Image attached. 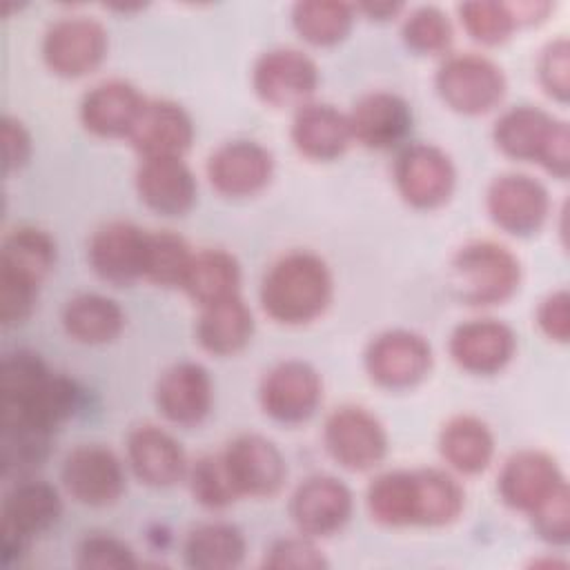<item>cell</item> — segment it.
Here are the masks:
<instances>
[{
    "mask_svg": "<svg viewBox=\"0 0 570 570\" xmlns=\"http://www.w3.org/2000/svg\"><path fill=\"white\" fill-rule=\"evenodd\" d=\"M36 298L38 283L9 269H0V318L4 325L24 321L31 314Z\"/></svg>",
    "mask_w": 570,
    "mask_h": 570,
    "instance_id": "obj_46",
    "label": "cell"
},
{
    "mask_svg": "<svg viewBox=\"0 0 570 570\" xmlns=\"http://www.w3.org/2000/svg\"><path fill=\"white\" fill-rule=\"evenodd\" d=\"M561 485H566V476L554 456L541 450H521L505 459L497 488L508 508L530 514Z\"/></svg>",
    "mask_w": 570,
    "mask_h": 570,
    "instance_id": "obj_16",
    "label": "cell"
},
{
    "mask_svg": "<svg viewBox=\"0 0 570 570\" xmlns=\"http://www.w3.org/2000/svg\"><path fill=\"white\" fill-rule=\"evenodd\" d=\"M439 452L456 472L479 474L492 461L494 436L479 416L459 414L441 428Z\"/></svg>",
    "mask_w": 570,
    "mask_h": 570,
    "instance_id": "obj_28",
    "label": "cell"
},
{
    "mask_svg": "<svg viewBox=\"0 0 570 570\" xmlns=\"http://www.w3.org/2000/svg\"><path fill=\"white\" fill-rule=\"evenodd\" d=\"M127 138L142 158L183 156L194 140V122L178 102L154 98L145 100V107Z\"/></svg>",
    "mask_w": 570,
    "mask_h": 570,
    "instance_id": "obj_21",
    "label": "cell"
},
{
    "mask_svg": "<svg viewBox=\"0 0 570 570\" xmlns=\"http://www.w3.org/2000/svg\"><path fill=\"white\" fill-rule=\"evenodd\" d=\"M214 401L209 372L194 361L167 367L156 383V405L165 419L176 425L200 423Z\"/></svg>",
    "mask_w": 570,
    "mask_h": 570,
    "instance_id": "obj_20",
    "label": "cell"
},
{
    "mask_svg": "<svg viewBox=\"0 0 570 570\" xmlns=\"http://www.w3.org/2000/svg\"><path fill=\"white\" fill-rule=\"evenodd\" d=\"M394 183L405 203L419 209H434L452 196L456 169L441 147L412 142L396 156Z\"/></svg>",
    "mask_w": 570,
    "mask_h": 570,
    "instance_id": "obj_7",
    "label": "cell"
},
{
    "mask_svg": "<svg viewBox=\"0 0 570 570\" xmlns=\"http://www.w3.org/2000/svg\"><path fill=\"white\" fill-rule=\"evenodd\" d=\"M294 147L312 160L338 158L352 138L347 114L327 102H307L298 107L292 120Z\"/></svg>",
    "mask_w": 570,
    "mask_h": 570,
    "instance_id": "obj_26",
    "label": "cell"
},
{
    "mask_svg": "<svg viewBox=\"0 0 570 570\" xmlns=\"http://www.w3.org/2000/svg\"><path fill=\"white\" fill-rule=\"evenodd\" d=\"M127 459L134 474L154 488H167L183 479L187 459L183 445L158 425H136L127 436Z\"/></svg>",
    "mask_w": 570,
    "mask_h": 570,
    "instance_id": "obj_25",
    "label": "cell"
},
{
    "mask_svg": "<svg viewBox=\"0 0 570 570\" xmlns=\"http://www.w3.org/2000/svg\"><path fill=\"white\" fill-rule=\"evenodd\" d=\"M430 367V343L410 330H387L365 350V370L370 379L390 390L416 385L425 379Z\"/></svg>",
    "mask_w": 570,
    "mask_h": 570,
    "instance_id": "obj_11",
    "label": "cell"
},
{
    "mask_svg": "<svg viewBox=\"0 0 570 570\" xmlns=\"http://www.w3.org/2000/svg\"><path fill=\"white\" fill-rule=\"evenodd\" d=\"M145 100L147 98L127 80H102L82 96L80 120L96 136H129Z\"/></svg>",
    "mask_w": 570,
    "mask_h": 570,
    "instance_id": "obj_24",
    "label": "cell"
},
{
    "mask_svg": "<svg viewBox=\"0 0 570 570\" xmlns=\"http://www.w3.org/2000/svg\"><path fill=\"white\" fill-rule=\"evenodd\" d=\"M459 16H461L463 29L483 45L503 42L517 27V20L508 2H494V0L461 2Z\"/></svg>",
    "mask_w": 570,
    "mask_h": 570,
    "instance_id": "obj_42",
    "label": "cell"
},
{
    "mask_svg": "<svg viewBox=\"0 0 570 570\" xmlns=\"http://www.w3.org/2000/svg\"><path fill=\"white\" fill-rule=\"evenodd\" d=\"M497 147L517 160L539 163L557 178L570 171V129L566 120L554 118L541 107L519 105L494 122Z\"/></svg>",
    "mask_w": 570,
    "mask_h": 570,
    "instance_id": "obj_2",
    "label": "cell"
},
{
    "mask_svg": "<svg viewBox=\"0 0 570 570\" xmlns=\"http://www.w3.org/2000/svg\"><path fill=\"white\" fill-rule=\"evenodd\" d=\"M243 532L225 521H212L194 528L185 539V561L198 570H227L245 559Z\"/></svg>",
    "mask_w": 570,
    "mask_h": 570,
    "instance_id": "obj_32",
    "label": "cell"
},
{
    "mask_svg": "<svg viewBox=\"0 0 570 570\" xmlns=\"http://www.w3.org/2000/svg\"><path fill=\"white\" fill-rule=\"evenodd\" d=\"M510 11L517 20V24L521 22H537L541 18H546V13L552 9L550 2H508Z\"/></svg>",
    "mask_w": 570,
    "mask_h": 570,
    "instance_id": "obj_50",
    "label": "cell"
},
{
    "mask_svg": "<svg viewBox=\"0 0 570 570\" xmlns=\"http://www.w3.org/2000/svg\"><path fill=\"white\" fill-rule=\"evenodd\" d=\"M537 323L541 332L557 343H568L570 336V296L568 289H557L548 294L539 309H537Z\"/></svg>",
    "mask_w": 570,
    "mask_h": 570,
    "instance_id": "obj_48",
    "label": "cell"
},
{
    "mask_svg": "<svg viewBox=\"0 0 570 570\" xmlns=\"http://www.w3.org/2000/svg\"><path fill=\"white\" fill-rule=\"evenodd\" d=\"M443 102L468 116H479L494 109L505 96V73L488 56L463 51L448 56L434 78Z\"/></svg>",
    "mask_w": 570,
    "mask_h": 570,
    "instance_id": "obj_4",
    "label": "cell"
},
{
    "mask_svg": "<svg viewBox=\"0 0 570 570\" xmlns=\"http://www.w3.org/2000/svg\"><path fill=\"white\" fill-rule=\"evenodd\" d=\"M488 214L503 232L530 236L539 232L550 214L548 189L528 174H501L485 194Z\"/></svg>",
    "mask_w": 570,
    "mask_h": 570,
    "instance_id": "obj_12",
    "label": "cell"
},
{
    "mask_svg": "<svg viewBox=\"0 0 570 570\" xmlns=\"http://www.w3.org/2000/svg\"><path fill=\"white\" fill-rule=\"evenodd\" d=\"M62 485L82 505H111L125 492V470L120 459L105 445L85 443L73 448L62 461Z\"/></svg>",
    "mask_w": 570,
    "mask_h": 570,
    "instance_id": "obj_13",
    "label": "cell"
},
{
    "mask_svg": "<svg viewBox=\"0 0 570 570\" xmlns=\"http://www.w3.org/2000/svg\"><path fill=\"white\" fill-rule=\"evenodd\" d=\"M147 232L129 220H111L98 227L89 240V265L111 285H129L142 278Z\"/></svg>",
    "mask_w": 570,
    "mask_h": 570,
    "instance_id": "obj_19",
    "label": "cell"
},
{
    "mask_svg": "<svg viewBox=\"0 0 570 570\" xmlns=\"http://www.w3.org/2000/svg\"><path fill=\"white\" fill-rule=\"evenodd\" d=\"M78 568L85 570H122L136 568L134 550L111 534H87L78 546Z\"/></svg>",
    "mask_w": 570,
    "mask_h": 570,
    "instance_id": "obj_43",
    "label": "cell"
},
{
    "mask_svg": "<svg viewBox=\"0 0 570 570\" xmlns=\"http://www.w3.org/2000/svg\"><path fill=\"white\" fill-rule=\"evenodd\" d=\"M140 200L165 216H180L196 200V178L180 156L142 158L136 171Z\"/></svg>",
    "mask_w": 570,
    "mask_h": 570,
    "instance_id": "obj_22",
    "label": "cell"
},
{
    "mask_svg": "<svg viewBox=\"0 0 570 570\" xmlns=\"http://www.w3.org/2000/svg\"><path fill=\"white\" fill-rule=\"evenodd\" d=\"M62 512L58 490L40 479L18 481L2 501V559L9 563L24 543L49 530Z\"/></svg>",
    "mask_w": 570,
    "mask_h": 570,
    "instance_id": "obj_6",
    "label": "cell"
},
{
    "mask_svg": "<svg viewBox=\"0 0 570 570\" xmlns=\"http://www.w3.org/2000/svg\"><path fill=\"white\" fill-rule=\"evenodd\" d=\"M537 534L554 546H563L570 539V492L568 483L561 485L550 499L530 512Z\"/></svg>",
    "mask_w": 570,
    "mask_h": 570,
    "instance_id": "obj_45",
    "label": "cell"
},
{
    "mask_svg": "<svg viewBox=\"0 0 570 570\" xmlns=\"http://www.w3.org/2000/svg\"><path fill=\"white\" fill-rule=\"evenodd\" d=\"M352 505V492L341 479L316 474L294 490L289 514L301 534L330 537L350 521Z\"/></svg>",
    "mask_w": 570,
    "mask_h": 570,
    "instance_id": "obj_14",
    "label": "cell"
},
{
    "mask_svg": "<svg viewBox=\"0 0 570 570\" xmlns=\"http://www.w3.org/2000/svg\"><path fill=\"white\" fill-rule=\"evenodd\" d=\"M463 510L461 483L436 468L414 470V525H448Z\"/></svg>",
    "mask_w": 570,
    "mask_h": 570,
    "instance_id": "obj_33",
    "label": "cell"
},
{
    "mask_svg": "<svg viewBox=\"0 0 570 570\" xmlns=\"http://www.w3.org/2000/svg\"><path fill=\"white\" fill-rule=\"evenodd\" d=\"M294 29L312 45H336L354 22V4L338 0H301L292 7Z\"/></svg>",
    "mask_w": 570,
    "mask_h": 570,
    "instance_id": "obj_35",
    "label": "cell"
},
{
    "mask_svg": "<svg viewBox=\"0 0 570 570\" xmlns=\"http://www.w3.org/2000/svg\"><path fill=\"white\" fill-rule=\"evenodd\" d=\"M2 154H4L7 171L20 169L29 160L31 136L18 118H11V116L2 118Z\"/></svg>",
    "mask_w": 570,
    "mask_h": 570,
    "instance_id": "obj_49",
    "label": "cell"
},
{
    "mask_svg": "<svg viewBox=\"0 0 570 570\" xmlns=\"http://www.w3.org/2000/svg\"><path fill=\"white\" fill-rule=\"evenodd\" d=\"M450 283L463 303H503L517 292L521 283V263L501 243L472 240L459 247L452 256Z\"/></svg>",
    "mask_w": 570,
    "mask_h": 570,
    "instance_id": "obj_3",
    "label": "cell"
},
{
    "mask_svg": "<svg viewBox=\"0 0 570 570\" xmlns=\"http://www.w3.org/2000/svg\"><path fill=\"white\" fill-rule=\"evenodd\" d=\"M252 82L272 107H303L318 87V67L296 47H276L258 56Z\"/></svg>",
    "mask_w": 570,
    "mask_h": 570,
    "instance_id": "obj_9",
    "label": "cell"
},
{
    "mask_svg": "<svg viewBox=\"0 0 570 570\" xmlns=\"http://www.w3.org/2000/svg\"><path fill=\"white\" fill-rule=\"evenodd\" d=\"M254 334V316L245 301L236 294L203 307L196 323V338L203 350L227 356L243 350Z\"/></svg>",
    "mask_w": 570,
    "mask_h": 570,
    "instance_id": "obj_27",
    "label": "cell"
},
{
    "mask_svg": "<svg viewBox=\"0 0 570 570\" xmlns=\"http://www.w3.org/2000/svg\"><path fill=\"white\" fill-rule=\"evenodd\" d=\"M194 254L183 236L174 232H147L142 278L156 285H183Z\"/></svg>",
    "mask_w": 570,
    "mask_h": 570,
    "instance_id": "obj_37",
    "label": "cell"
},
{
    "mask_svg": "<svg viewBox=\"0 0 570 570\" xmlns=\"http://www.w3.org/2000/svg\"><path fill=\"white\" fill-rule=\"evenodd\" d=\"M367 510L383 525H414V470L376 476L367 488Z\"/></svg>",
    "mask_w": 570,
    "mask_h": 570,
    "instance_id": "obj_36",
    "label": "cell"
},
{
    "mask_svg": "<svg viewBox=\"0 0 570 570\" xmlns=\"http://www.w3.org/2000/svg\"><path fill=\"white\" fill-rule=\"evenodd\" d=\"M56 263L53 238L38 227H16L0 249V269H9L40 285Z\"/></svg>",
    "mask_w": 570,
    "mask_h": 570,
    "instance_id": "obj_34",
    "label": "cell"
},
{
    "mask_svg": "<svg viewBox=\"0 0 570 570\" xmlns=\"http://www.w3.org/2000/svg\"><path fill=\"white\" fill-rule=\"evenodd\" d=\"M274 174V156L256 140H229L207 158V178L223 196H252Z\"/></svg>",
    "mask_w": 570,
    "mask_h": 570,
    "instance_id": "obj_17",
    "label": "cell"
},
{
    "mask_svg": "<svg viewBox=\"0 0 570 570\" xmlns=\"http://www.w3.org/2000/svg\"><path fill=\"white\" fill-rule=\"evenodd\" d=\"M539 82L559 102L570 96V42L568 38L550 40L539 56Z\"/></svg>",
    "mask_w": 570,
    "mask_h": 570,
    "instance_id": "obj_44",
    "label": "cell"
},
{
    "mask_svg": "<svg viewBox=\"0 0 570 570\" xmlns=\"http://www.w3.org/2000/svg\"><path fill=\"white\" fill-rule=\"evenodd\" d=\"M323 439L330 456L352 472L374 468L387 452L383 423L361 405L336 407L325 421Z\"/></svg>",
    "mask_w": 570,
    "mask_h": 570,
    "instance_id": "obj_5",
    "label": "cell"
},
{
    "mask_svg": "<svg viewBox=\"0 0 570 570\" xmlns=\"http://www.w3.org/2000/svg\"><path fill=\"white\" fill-rule=\"evenodd\" d=\"M352 138L370 149L396 147L412 127V109L399 94L370 91L352 109Z\"/></svg>",
    "mask_w": 570,
    "mask_h": 570,
    "instance_id": "obj_23",
    "label": "cell"
},
{
    "mask_svg": "<svg viewBox=\"0 0 570 570\" xmlns=\"http://www.w3.org/2000/svg\"><path fill=\"white\" fill-rule=\"evenodd\" d=\"M51 370L40 354L31 350H16L2 358L0 390L2 407H13L24 403L47 379Z\"/></svg>",
    "mask_w": 570,
    "mask_h": 570,
    "instance_id": "obj_39",
    "label": "cell"
},
{
    "mask_svg": "<svg viewBox=\"0 0 570 570\" xmlns=\"http://www.w3.org/2000/svg\"><path fill=\"white\" fill-rule=\"evenodd\" d=\"M452 361L472 374L501 372L517 352L510 325L497 318H472L454 327L448 343Z\"/></svg>",
    "mask_w": 570,
    "mask_h": 570,
    "instance_id": "obj_18",
    "label": "cell"
},
{
    "mask_svg": "<svg viewBox=\"0 0 570 570\" xmlns=\"http://www.w3.org/2000/svg\"><path fill=\"white\" fill-rule=\"evenodd\" d=\"M401 36L403 42L416 53H441L450 47L454 29L443 9L423 4L405 16Z\"/></svg>",
    "mask_w": 570,
    "mask_h": 570,
    "instance_id": "obj_40",
    "label": "cell"
},
{
    "mask_svg": "<svg viewBox=\"0 0 570 570\" xmlns=\"http://www.w3.org/2000/svg\"><path fill=\"white\" fill-rule=\"evenodd\" d=\"M267 568H296V570H316L325 568L327 561L321 550L305 537L278 539L265 554Z\"/></svg>",
    "mask_w": 570,
    "mask_h": 570,
    "instance_id": "obj_47",
    "label": "cell"
},
{
    "mask_svg": "<svg viewBox=\"0 0 570 570\" xmlns=\"http://www.w3.org/2000/svg\"><path fill=\"white\" fill-rule=\"evenodd\" d=\"M51 432L24 421H2L0 461L4 474H29L49 454Z\"/></svg>",
    "mask_w": 570,
    "mask_h": 570,
    "instance_id": "obj_38",
    "label": "cell"
},
{
    "mask_svg": "<svg viewBox=\"0 0 570 570\" xmlns=\"http://www.w3.org/2000/svg\"><path fill=\"white\" fill-rule=\"evenodd\" d=\"M240 285V265L225 249H203L194 254L180 287L200 305L236 296Z\"/></svg>",
    "mask_w": 570,
    "mask_h": 570,
    "instance_id": "obj_31",
    "label": "cell"
},
{
    "mask_svg": "<svg viewBox=\"0 0 570 570\" xmlns=\"http://www.w3.org/2000/svg\"><path fill=\"white\" fill-rule=\"evenodd\" d=\"M323 396L321 374L305 361L287 358L276 363L261 381L258 399L267 416L281 423L309 419Z\"/></svg>",
    "mask_w": 570,
    "mask_h": 570,
    "instance_id": "obj_10",
    "label": "cell"
},
{
    "mask_svg": "<svg viewBox=\"0 0 570 570\" xmlns=\"http://www.w3.org/2000/svg\"><path fill=\"white\" fill-rule=\"evenodd\" d=\"M332 298L327 263L307 249L283 254L269 265L261 283V305L269 318L303 325L325 312Z\"/></svg>",
    "mask_w": 570,
    "mask_h": 570,
    "instance_id": "obj_1",
    "label": "cell"
},
{
    "mask_svg": "<svg viewBox=\"0 0 570 570\" xmlns=\"http://www.w3.org/2000/svg\"><path fill=\"white\" fill-rule=\"evenodd\" d=\"M223 459L240 497H272L285 483V459L267 436L240 434L225 448Z\"/></svg>",
    "mask_w": 570,
    "mask_h": 570,
    "instance_id": "obj_15",
    "label": "cell"
},
{
    "mask_svg": "<svg viewBox=\"0 0 570 570\" xmlns=\"http://www.w3.org/2000/svg\"><path fill=\"white\" fill-rule=\"evenodd\" d=\"M107 53V29L91 16H62L42 38L47 67L65 78H78L96 69Z\"/></svg>",
    "mask_w": 570,
    "mask_h": 570,
    "instance_id": "obj_8",
    "label": "cell"
},
{
    "mask_svg": "<svg viewBox=\"0 0 570 570\" xmlns=\"http://www.w3.org/2000/svg\"><path fill=\"white\" fill-rule=\"evenodd\" d=\"M354 9L367 13L370 18L387 20V18L396 16V13L403 9V4H401V2H361V4H356Z\"/></svg>",
    "mask_w": 570,
    "mask_h": 570,
    "instance_id": "obj_51",
    "label": "cell"
},
{
    "mask_svg": "<svg viewBox=\"0 0 570 570\" xmlns=\"http://www.w3.org/2000/svg\"><path fill=\"white\" fill-rule=\"evenodd\" d=\"M62 325L73 341L100 345L114 341L120 334L125 327V312L114 298L85 292L67 301L62 309Z\"/></svg>",
    "mask_w": 570,
    "mask_h": 570,
    "instance_id": "obj_30",
    "label": "cell"
},
{
    "mask_svg": "<svg viewBox=\"0 0 570 570\" xmlns=\"http://www.w3.org/2000/svg\"><path fill=\"white\" fill-rule=\"evenodd\" d=\"M80 405V387L62 376L49 374V379L20 405L2 407V421H24L45 432H56Z\"/></svg>",
    "mask_w": 570,
    "mask_h": 570,
    "instance_id": "obj_29",
    "label": "cell"
},
{
    "mask_svg": "<svg viewBox=\"0 0 570 570\" xmlns=\"http://www.w3.org/2000/svg\"><path fill=\"white\" fill-rule=\"evenodd\" d=\"M189 488L194 499L212 510L227 508L240 494L234 488V481L227 472L223 452L220 454H205L200 456L189 470Z\"/></svg>",
    "mask_w": 570,
    "mask_h": 570,
    "instance_id": "obj_41",
    "label": "cell"
}]
</instances>
